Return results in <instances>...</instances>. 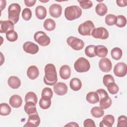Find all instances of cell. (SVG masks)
Returning <instances> with one entry per match:
<instances>
[{"label": "cell", "instance_id": "cell-1", "mask_svg": "<svg viewBox=\"0 0 127 127\" xmlns=\"http://www.w3.org/2000/svg\"><path fill=\"white\" fill-rule=\"evenodd\" d=\"M44 82L48 85H54L58 81L57 73L55 66L52 64H48L45 68Z\"/></svg>", "mask_w": 127, "mask_h": 127}, {"label": "cell", "instance_id": "cell-2", "mask_svg": "<svg viewBox=\"0 0 127 127\" xmlns=\"http://www.w3.org/2000/svg\"><path fill=\"white\" fill-rule=\"evenodd\" d=\"M82 14V10L77 5H71L66 7L64 10V16L69 21L79 18Z\"/></svg>", "mask_w": 127, "mask_h": 127}, {"label": "cell", "instance_id": "cell-3", "mask_svg": "<svg viewBox=\"0 0 127 127\" xmlns=\"http://www.w3.org/2000/svg\"><path fill=\"white\" fill-rule=\"evenodd\" d=\"M21 11V7L18 3L11 4L8 8V18L9 20L12 22L14 24L19 20V14Z\"/></svg>", "mask_w": 127, "mask_h": 127}, {"label": "cell", "instance_id": "cell-4", "mask_svg": "<svg viewBox=\"0 0 127 127\" xmlns=\"http://www.w3.org/2000/svg\"><path fill=\"white\" fill-rule=\"evenodd\" d=\"M74 67L78 72H85L89 70L90 64L86 59L83 57H80L74 63Z\"/></svg>", "mask_w": 127, "mask_h": 127}, {"label": "cell", "instance_id": "cell-5", "mask_svg": "<svg viewBox=\"0 0 127 127\" xmlns=\"http://www.w3.org/2000/svg\"><path fill=\"white\" fill-rule=\"evenodd\" d=\"M95 26L93 22L90 20H87L78 26V31L81 35L90 36Z\"/></svg>", "mask_w": 127, "mask_h": 127}, {"label": "cell", "instance_id": "cell-6", "mask_svg": "<svg viewBox=\"0 0 127 127\" xmlns=\"http://www.w3.org/2000/svg\"><path fill=\"white\" fill-rule=\"evenodd\" d=\"M34 39L35 42L43 47L49 45L51 42L49 37L48 36L45 32L42 31L36 32L34 35Z\"/></svg>", "mask_w": 127, "mask_h": 127}, {"label": "cell", "instance_id": "cell-7", "mask_svg": "<svg viewBox=\"0 0 127 127\" xmlns=\"http://www.w3.org/2000/svg\"><path fill=\"white\" fill-rule=\"evenodd\" d=\"M67 44L74 50H81L84 47V42L76 37L73 36H70L66 39Z\"/></svg>", "mask_w": 127, "mask_h": 127}, {"label": "cell", "instance_id": "cell-8", "mask_svg": "<svg viewBox=\"0 0 127 127\" xmlns=\"http://www.w3.org/2000/svg\"><path fill=\"white\" fill-rule=\"evenodd\" d=\"M91 35L95 38L105 40L108 38L109 32L105 28L100 27L94 28L92 32Z\"/></svg>", "mask_w": 127, "mask_h": 127}, {"label": "cell", "instance_id": "cell-9", "mask_svg": "<svg viewBox=\"0 0 127 127\" xmlns=\"http://www.w3.org/2000/svg\"><path fill=\"white\" fill-rule=\"evenodd\" d=\"M127 65L123 62L117 63L114 66V73L118 77H124L127 74Z\"/></svg>", "mask_w": 127, "mask_h": 127}, {"label": "cell", "instance_id": "cell-10", "mask_svg": "<svg viewBox=\"0 0 127 127\" xmlns=\"http://www.w3.org/2000/svg\"><path fill=\"white\" fill-rule=\"evenodd\" d=\"M40 123V118L38 112L28 116L27 122L24 127H37Z\"/></svg>", "mask_w": 127, "mask_h": 127}, {"label": "cell", "instance_id": "cell-11", "mask_svg": "<svg viewBox=\"0 0 127 127\" xmlns=\"http://www.w3.org/2000/svg\"><path fill=\"white\" fill-rule=\"evenodd\" d=\"M23 49L26 53L32 55L36 54L39 51L38 46L30 41L25 42L23 45Z\"/></svg>", "mask_w": 127, "mask_h": 127}, {"label": "cell", "instance_id": "cell-12", "mask_svg": "<svg viewBox=\"0 0 127 127\" xmlns=\"http://www.w3.org/2000/svg\"><path fill=\"white\" fill-rule=\"evenodd\" d=\"M99 66L101 71L104 72H108L112 69V64L111 61L108 58H103L99 61Z\"/></svg>", "mask_w": 127, "mask_h": 127}, {"label": "cell", "instance_id": "cell-13", "mask_svg": "<svg viewBox=\"0 0 127 127\" xmlns=\"http://www.w3.org/2000/svg\"><path fill=\"white\" fill-rule=\"evenodd\" d=\"M54 91L55 93L59 96L65 95L67 92V86L65 83L59 82L56 83L53 87Z\"/></svg>", "mask_w": 127, "mask_h": 127}, {"label": "cell", "instance_id": "cell-14", "mask_svg": "<svg viewBox=\"0 0 127 127\" xmlns=\"http://www.w3.org/2000/svg\"><path fill=\"white\" fill-rule=\"evenodd\" d=\"M14 30V23L10 20H0V32L6 33L10 30Z\"/></svg>", "mask_w": 127, "mask_h": 127}, {"label": "cell", "instance_id": "cell-15", "mask_svg": "<svg viewBox=\"0 0 127 127\" xmlns=\"http://www.w3.org/2000/svg\"><path fill=\"white\" fill-rule=\"evenodd\" d=\"M62 7L59 4H52L49 7V13L54 18H58L62 14Z\"/></svg>", "mask_w": 127, "mask_h": 127}, {"label": "cell", "instance_id": "cell-16", "mask_svg": "<svg viewBox=\"0 0 127 127\" xmlns=\"http://www.w3.org/2000/svg\"><path fill=\"white\" fill-rule=\"evenodd\" d=\"M115 122V118L113 115H107L105 116L102 121L100 122L99 126L100 127H111Z\"/></svg>", "mask_w": 127, "mask_h": 127}, {"label": "cell", "instance_id": "cell-17", "mask_svg": "<svg viewBox=\"0 0 127 127\" xmlns=\"http://www.w3.org/2000/svg\"><path fill=\"white\" fill-rule=\"evenodd\" d=\"M10 105L15 108H19L22 103V98L18 95H12L9 100Z\"/></svg>", "mask_w": 127, "mask_h": 127}, {"label": "cell", "instance_id": "cell-18", "mask_svg": "<svg viewBox=\"0 0 127 127\" xmlns=\"http://www.w3.org/2000/svg\"><path fill=\"white\" fill-rule=\"evenodd\" d=\"M60 75L61 77L64 80L68 79L71 75V69L70 67L66 64L62 65L60 69Z\"/></svg>", "mask_w": 127, "mask_h": 127}, {"label": "cell", "instance_id": "cell-19", "mask_svg": "<svg viewBox=\"0 0 127 127\" xmlns=\"http://www.w3.org/2000/svg\"><path fill=\"white\" fill-rule=\"evenodd\" d=\"M39 75V71L38 68L35 65L30 66L27 70V75L32 80L37 78Z\"/></svg>", "mask_w": 127, "mask_h": 127}, {"label": "cell", "instance_id": "cell-20", "mask_svg": "<svg viewBox=\"0 0 127 127\" xmlns=\"http://www.w3.org/2000/svg\"><path fill=\"white\" fill-rule=\"evenodd\" d=\"M8 85L12 89H17L21 85L20 79L15 76H11L7 80Z\"/></svg>", "mask_w": 127, "mask_h": 127}, {"label": "cell", "instance_id": "cell-21", "mask_svg": "<svg viewBox=\"0 0 127 127\" xmlns=\"http://www.w3.org/2000/svg\"><path fill=\"white\" fill-rule=\"evenodd\" d=\"M108 49L104 45H97L95 48V55L100 57L105 58L108 54Z\"/></svg>", "mask_w": 127, "mask_h": 127}, {"label": "cell", "instance_id": "cell-22", "mask_svg": "<svg viewBox=\"0 0 127 127\" xmlns=\"http://www.w3.org/2000/svg\"><path fill=\"white\" fill-rule=\"evenodd\" d=\"M24 111L28 116L37 113L36 107V104L32 102H26L24 107Z\"/></svg>", "mask_w": 127, "mask_h": 127}, {"label": "cell", "instance_id": "cell-23", "mask_svg": "<svg viewBox=\"0 0 127 127\" xmlns=\"http://www.w3.org/2000/svg\"><path fill=\"white\" fill-rule=\"evenodd\" d=\"M35 14L38 19H44L47 15L46 8L42 5L37 6L35 8Z\"/></svg>", "mask_w": 127, "mask_h": 127}, {"label": "cell", "instance_id": "cell-24", "mask_svg": "<svg viewBox=\"0 0 127 127\" xmlns=\"http://www.w3.org/2000/svg\"><path fill=\"white\" fill-rule=\"evenodd\" d=\"M69 86L70 88L75 91H78L82 86V83L81 80L76 77L72 78L69 82Z\"/></svg>", "mask_w": 127, "mask_h": 127}, {"label": "cell", "instance_id": "cell-25", "mask_svg": "<svg viewBox=\"0 0 127 127\" xmlns=\"http://www.w3.org/2000/svg\"><path fill=\"white\" fill-rule=\"evenodd\" d=\"M86 99L90 104H96L99 101V97L96 92H90L86 95Z\"/></svg>", "mask_w": 127, "mask_h": 127}, {"label": "cell", "instance_id": "cell-26", "mask_svg": "<svg viewBox=\"0 0 127 127\" xmlns=\"http://www.w3.org/2000/svg\"><path fill=\"white\" fill-rule=\"evenodd\" d=\"M108 8L107 6L104 3H99L95 7L96 13L101 16H104L107 12Z\"/></svg>", "mask_w": 127, "mask_h": 127}, {"label": "cell", "instance_id": "cell-27", "mask_svg": "<svg viewBox=\"0 0 127 127\" xmlns=\"http://www.w3.org/2000/svg\"><path fill=\"white\" fill-rule=\"evenodd\" d=\"M112 101L109 96L99 99L100 107L103 109L109 108L112 105Z\"/></svg>", "mask_w": 127, "mask_h": 127}, {"label": "cell", "instance_id": "cell-28", "mask_svg": "<svg viewBox=\"0 0 127 127\" xmlns=\"http://www.w3.org/2000/svg\"><path fill=\"white\" fill-rule=\"evenodd\" d=\"M56 25L55 21L51 18L46 19L43 24V26L45 29L49 31L54 30L56 28Z\"/></svg>", "mask_w": 127, "mask_h": 127}, {"label": "cell", "instance_id": "cell-29", "mask_svg": "<svg viewBox=\"0 0 127 127\" xmlns=\"http://www.w3.org/2000/svg\"><path fill=\"white\" fill-rule=\"evenodd\" d=\"M92 116L95 118H99L102 117L104 114V111L100 107L95 106L93 107L90 111Z\"/></svg>", "mask_w": 127, "mask_h": 127}, {"label": "cell", "instance_id": "cell-30", "mask_svg": "<svg viewBox=\"0 0 127 127\" xmlns=\"http://www.w3.org/2000/svg\"><path fill=\"white\" fill-rule=\"evenodd\" d=\"M111 55L113 59L118 61L121 59L123 55V52L120 48L115 47L111 50Z\"/></svg>", "mask_w": 127, "mask_h": 127}, {"label": "cell", "instance_id": "cell-31", "mask_svg": "<svg viewBox=\"0 0 127 127\" xmlns=\"http://www.w3.org/2000/svg\"><path fill=\"white\" fill-rule=\"evenodd\" d=\"M39 104L42 109H47L51 106V99L48 98L41 97L39 101Z\"/></svg>", "mask_w": 127, "mask_h": 127}, {"label": "cell", "instance_id": "cell-32", "mask_svg": "<svg viewBox=\"0 0 127 127\" xmlns=\"http://www.w3.org/2000/svg\"><path fill=\"white\" fill-rule=\"evenodd\" d=\"M11 112V108L5 103H1L0 105V114L1 116H7Z\"/></svg>", "mask_w": 127, "mask_h": 127}, {"label": "cell", "instance_id": "cell-33", "mask_svg": "<svg viewBox=\"0 0 127 127\" xmlns=\"http://www.w3.org/2000/svg\"><path fill=\"white\" fill-rule=\"evenodd\" d=\"M25 103L28 102H32L36 104L38 101V98L36 94L34 92H28L25 95Z\"/></svg>", "mask_w": 127, "mask_h": 127}, {"label": "cell", "instance_id": "cell-34", "mask_svg": "<svg viewBox=\"0 0 127 127\" xmlns=\"http://www.w3.org/2000/svg\"><path fill=\"white\" fill-rule=\"evenodd\" d=\"M127 24V19L126 17L123 15H118L117 16V21L116 25L119 27L122 28L126 26Z\"/></svg>", "mask_w": 127, "mask_h": 127}, {"label": "cell", "instance_id": "cell-35", "mask_svg": "<svg viewBox=\"0 0 127 127\" xmlns=\"http://www.w3.org/2000/svg\"><path fill=\"white\" fill-rule=\"evenodd\" d=\"M117 16L113 14H108L105 17V23L109 26L116 24Z\"/></svg>", "mask_w": 127, "mask_h": 127}, {"label": "cell", "instance_id": "cell-36", "mask_svg": "<svg viewBox=\"0 0 127 127\" xmlns=\"http://www.w3.org/2000/svg\"><path fill=\"white\" fill-rule=\"evenodd\" d=\"M95 46L93 45H90L87 46L85 49V55L89 58H93L96 56L95 53Z\"/></svg>", "mask_w": 127, "mask_h": 127}, {"label": "cell", "instance_id": "cell-37", "mask_svg": "<svg viewBox=\"0 0 127 127\" xmlns=\"http://www.w3.org/2000/svg\"><path fill=\"white\" fill-rule=\"evenodd\" d=\"M6 38L10 42H14L18 39V35L14 30H10L6 33Z\"/></svg>", "mask_w": 127, "mask_h": 127}, {"label": "cell", "instance_id": "cell-38", "mask_svg": "<svg viewBox=\"0 0 127 127\" xmlns=\"http://www.w3.org/2000/svg\"><path fill=\"white\" fill-rule=\"evenodd\" d=\"M106 87L108 91L111 94H116L118 92L119 90L118 86L115 82L110 83Z\"/></svg>", "mask_w": 127, "mask_h": 127}, {"label": "cell", "instance_id": "cell-39", "mask_svg": "<svg viewBox=\"0 0 127 127\" xmlns=\"http://www.w3.org/2000/svg\"><path fill=\"white\" fill-rule=\"evenodd\" d=\"M77 1L81 8L84 9H89L93 6V3L91 1L89 0H78Z\"/></svg>", "mask_w": 127, "mask_h": 127}, {"label": "cell", "instance_id": "cell-40", "mask_svg": "<svg viewBox=\"0 0 127 127\" xmlns=\"http://www.w3.org/2000/svg\"><path fill=\"white\" fill-rule=\"evenodd\" d=\"M22 17L26 21L29 20L32 17V11L29 8H24L22 12Z\"/></svg>", "mask_w": 127, "mask_h": 127}, {"label": "cell", "instance_id": "cell-41", "mask_svg": "<svg viewBox=\"0 0 127 127\" xmlns=\"http://www.w3.org/2000/svg\"><path fill=\"white\" fill-rule=\"evenodd\" d=\"M127 126V118L126 116L122 115L118 118L117 127H126Z\"/></svg>", "mask_w": 127, "mask_h": 127}, {"label": "cell", "instance_id": "cell-42", "mask_svg": "<svg viewBox=\"0 0 127 127\" xmlns=\"http://www.w3.org/2000/svg\"><path fill=\"white\" fill-rule=\"evenodd\" d=\"M53 95V92L52 89L49 87L44 88L42 91V97H46L51 99Z\"/></svg>", "mask_w": 127, "mask_h": 127}, {"label": "cell", "instance_id": "cell-43", "mask_svg": "<svg viewBox=\"0 0 127 127\" xmlns=\"http://www.w3.org/2000/svg\"><path fill=\"white\" fill-rule=\"evenodd\" d=\"M103 82L105 86H107L109 84L112 82H115V80L113 76L111 74H105L103 78Z\"/></svg>", "mask_w": 127, "mask_h": 127}, {"label": "cell", "instance_id": "cell-44", "mask_svg": "<svg viewBox=\"0 0 127 127\" xmlns=\"http://www.w3.org/2000/svg\"><path fill=\"white\" fill-rule=\"evenodd\" d=\"M96 93L98 94L99 97V99H102V98H104L105 97H106L107 96H109L107 91L103 89H97L96 90Z\"/></svg>", "mask_w": 127, "mask_h": 127}, {"label": "cell", "instance_id": "cell-45", "mask_svg": "<svg viewBox=\"0 0 127 127\" xmlns=\"http://www.w3.org/2000/svg\"><path fill=\"white\" fill-rule=\"evenodd\" d=\"M84 127H96V125L93 120L90 119H86L83 123Z\"/></svg>", "mask_w": 127, "mask_h": 127}, {"label": "cell", "instance_id": "cell-46", "mask_svg": "<svg viewBox=\"0 0 127 127\" xmlns=\"http://www.w3.org/2000/svg\"><path fill=\"white\" fill-rule=\"evenodd\" d=\"M36 2V0H25L24 3L26 6L28 7H31L35 5Z\"/></svg>", "mask_w": 127, "mask_h": 127}, {"label": "cell", "instance_id": "cell-47", "mask_svg": "<svg viewBox=\"0 0 127 127\" xmlns=\"http://www.w3.org/2000/svg\"><path fill=\"white\" fill-rule=\"evenodd\" d=\"M116 2L117 5L120 7H124L127 5V0H116Z\"/></svg>", "mask_w": 127, "mask_h": 127}, {"label": "cell", "instance_id": "cell-48", "mask_svg": "<svg viewBox=\"0 0 127 127\" xmlns=\"http://www.w3.org/2000/svg\"><path fill=\"white\" fill-rule=\"evenodd\" d=\"M64 126L65 127H79L78 125L76 123H75V122L69 123L68 124H66Z\"/></svg>", "mask_w": 127, "mask_h": 127}]
</instances>
